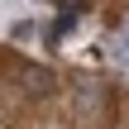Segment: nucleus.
I'll return each instance as SVG.
<instances>
[{"mask_svg":"<svg viewBox=\"0 0 129 129\" xmlns=\"http://www.w3.org/2000/svg\"><path fill=\"white\" fill-rule=\"evenodd\" d=\"M19 81H24L29 96H53V91H57V72H53V67H38V62H24V77H19Z\"/></svg>","mask_w":129,"mask_h":129,"instance_id":"1","label":"nucleus"},{"mask_svg":"<svg viewBox=\"0 0 129 129\" xmlns=\"http://www.w3.org/2000/svg\"><path fill=\"white\" fill-rule=\"evenodd\" d=\"M72 29H77V14H62V19H57L43 38H48V43H62V34H72Z\"/></svg>","mask_w":129,"mask_h":129,"instance_id":"2","label":"nucleus"},{"mask_svg":"<svg viewBox=\"0 0 129 129\" xmlns=\"http://www.w3.org/2000/svg\"><path fill=\"white\" fill-rule=\"evenodd\" d=\"M110 57H115L120 67H129V34H120V38L110 43Z\"/></svg>","mask_w":129,"mask_h":129,"instance_id":"3","label":"nucleus"},{"mask_svg":"<svg viewBox=\"0 0 129 129\" xmlns=\"http://www.w3.org/2000/svg\"><path fill=\"white\" fill-rule=\"evenodd\" d=\"M57 5H62V14H77V10H81L86 0H57Z\"/></svg>","mask_w":129,"mask_h":129,"instance_id":"4","label":"nucleus"}]
</instances>
